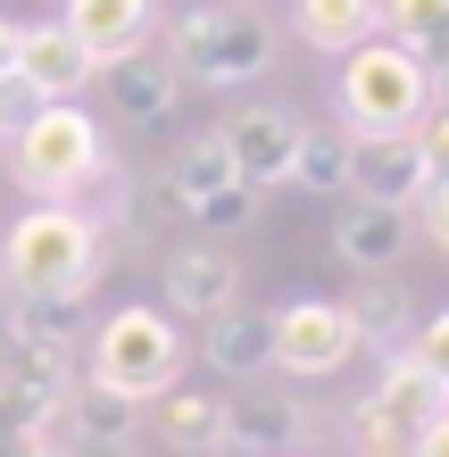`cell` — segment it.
<instances>
[{"instance_id":"obj_1","label":"cell","mask_w":449,"mask_h":457,"mask_svg":"<svg viewBox=\"0 0 449 457\" xmlns=\"http://www.w3.org/2000/svg\"><path fill=\"white\" fill-rule=\"evenodd\" d=\"M167 67L200 92H242L275 67V25L250 9V0H208V9H183L167 34Z\"/></svg>"},{"instance_id":"obj_2","label":"cell","mask_w":449,"mask_h":457,"mask_svg":"<svg viewBox=\"0 0 449 457\" xmlns=\"http://www.w3.org/2000/svg\"><path fill=\"white\" fill-rule=\"evenodd\" d=\"M9 167H17V192L25 200L75 208V200L92 192V175L109 167V125H100L84 100H50V109L9 142Z\"/></svg>"},{"instance_id":"obj_3","label":"cell","mask_w":449,"mask_h":457,"mask_svg":"<svg viewBox=\"0 0 449 457\" xmlns=\"http://www.w3.org/2000/svg\"><path fill=\"white\" fill-rule=\"evenodd\" d=\"M333 100H341V125H350V133H408L416 117L433 109V67L416 59L408 42L375 34V42L341 50Z\"/></svg>"},{"instance_id":"obj_4","label":"cell","mask_w":449,"mask_h":457,"mask_svg":"<svg viewBox=\"0 0 449 457\" xmlns=\"http://www.w3.org/2000/svg\"><path fill=\"white\" fill-rule=\"evenodd\" d=\"M0 283L9 291H92L100 283V225L84 208H25L0 241Z\"/></svg>"},{"instance_id":"obj_5","label":"cell","mask_w":449,"mask_h":457,"mask_svg":"<svg viewBox=\"0 0 449 457\" xmlns=\"http://www.w3.org/2000/svg\"><path fill=\"white\" fill-rule=\"evenodd\" d=\"M84 383L125 391V399H167L183 383V333L167 308H109V325H92Z\"/></svg>"},{"instance_id":"obj_6","label":"cell","mask_w":449,"mask_h":457,"mask_svg":"<svg viewBox=\"0 0 449 457\" xmlns=\"http://www.w3.org/2000/svg\"><path fill=\"white\" fill-rule=\"evenodd\" d=\"M358 358V325L341 300H292L275 308V366L292 374V383H325Z\"/></svg>"},{"instance_id":"obj_7","label":"cell","mask_w":449,"mask_h":457,"mask_svg":"<svg viewBox=\"0 0 449 457\" xmlns=\"http://www.w3.org/2000/svg\"><path fill=\"white\" fill-rule=\"evenodd\" d=\"M425 183H433V158H425V142H416V125L408 133H358V150H350V192L358 200L416 208Z\"/></svg>"},{"instance_id":"obj_8","label":"cell","mask_w":449,"mask_h":457,"mask_svg":"<svg viewBox=\"0 0 449 457\" xmlns=\"http://www.w3.org/2000/svg\"><path fill=\"white\" fill-rule=\"evenodd\" d=\"M217 133H225L233 175H242V183H258V192H267V183H292V158H300V117H292V109L258 100V109L225 117Z\"/></svg>"},{"instance_id":"obj_9","label":"cell","mask_w":449,"mask_h":457,"mask_svg":"<svg viewBox=\"0 0 449 457\" xmlns=\"http://www.w3.org/2000/svg\"><path fill=\"white\" fill-rule=\"evenodd\" d=\"M158 283H167V316H225L242 300V266H233L217 241H183V250L158 258Z\"/></svg>"},{"instance_id":"obj_10","label":"cell","mask_w":449,"mask_h":457,"mask_svg":"<svg viewBox=\"0 0 449 457\" xmlns=\"http://www.w3.org/2000/svg\"><path fill=\"white\" fill-rule=\"evenodd\" d=\"M408 241H416V217L408 208H391V200H341V217H333V250L341 266H358V275H391V266L408 258Z\"/></svg>"},{"instance_id":"obj_11","label":"cell","mask_w":449,"mask_h":457,"mask_svg":"<svg viewBox=\"0 0 449 457\" xmlns=\"http://www.w3.org/2000/svg\"><path fill=\"white\" fill-rule=\"evenodd\" d=\"M366 408H375L391 433H408V441H416L433 416H449V383H441L425 358H416V349H391L383 374H375V391H366Z\"/></svg>"},{"instance_id":"obj_12","label":"cell","mask_w":449,"mask_h":457,"mask_svg":"<svg viewBox=\"0 0 449 457\" xmlns=\"http://www.w3.org/2000/svg\"><path fill=\"white\" fill-rule=\"evenodd\" d=\"M17 75L42 100H84L100 84V59L67 34V25H25V34H17Z\"/></svg>"},{"instance_id":"obj_13","label":"cell","mask_w":449,"mask_h":457,"mask_svg":"<svg viewBox=\"0 0 449 457\" xmlns=\"http://www.w3.org/2000/svg\"><path fill=\"white\" fill-rule=\"evenodd\" d=\"M59 25L92 50L100 67H109V59H134V50H150V34H158V0H67Z\"/></svg>"},{"instance_id":"obj_14","label":"cell","mask_w":449,"mask_h":457,"mask_svg":"<svg viewBox=\"0 0 449 457\" xmlns=\"http://www.w3.org/2000/svg\"><path fill=\"white\" fill-rule=\"evenodd\" d=\"M300 399H283V391H242V399H225V449H242V457H292L300 449Z\"/></svg>"},{"instance_id":"obj_15","label":"cell","mask_w":449,"mask_h":457,"mask_svg":"<svg viewBox=\"0 0 449 457\" xmlns=\"http://www.w3.org/2000/svg\"><path fill=\"white\" fill-rule=\"evenodd\" d=\"M100 84H109V117H125V125H167L183 75L167 59H150V50H134V59H109V67H100Z\"/></svg>"},{"instance_id":"obj_16","label":"cell","mask_w":449,"mask_h":457,"mask_svg":"<svg viewBox=\"0 0 449 457\" xmlns=\"http://www.w3.org/2000/svg\"><path fill=\"white\" fill-rule=\"evenodd\" d=\"M225 183H242V175H233V150H225V133L208 125V133H192V142H183V150L167 158V167H158L150 200H158V208H175V217H183V208H192V200L225 192Z\"/></svg>"},{"instance_id":"obj_17","label":"cell","mask_w":449,"mask_h":457,"mask_svg":"<svg viewBox=\"0 0 449 457\" xmlns=\"http://www.w3.org/2000/svg\"><path fill=\"white\" fill-rule=\"evenodd\" d=\"M142 416H150V399L100 391V383H84V374H75V391L59 399V433H67V441H100V449H134Z\"/></svg>"},{"instance_id":"obj_18","label":"cell","mask_w":449,"mask_h":457,"mask_svg":"<svg viewBox=\"0 0 449 457\" xmlns=\"http://www.w3.org/2000/svg\"><path fill=\"white\" fill-rule=\"evenodd\" d=\"M341 308H350V325H358V349H383L391 358V349L416 341V300H408L400 275H358Z\"/></svg>"},{"instance_id":"obj_19","label":"cell","mask_w":449,"mask_h":457,"mask_svg":"<svg viewBox=\"0 0 449 457\" xmlns=\"http://www.w3.org/2000/svg\"><path fill=\"white\" fill-rule=\"evenodd\" d=\"M292 34L308 50H358V42H375L383 34V0H292Z\"/></svg>"},{"instance_id":"obj_20","label":"cell","mask_w":449,"mask_h":457,"mask_svg":"<svg viewBox=\"0 0 449 457\" xmlns=\"http://www.w3.org/2000/svg\"><path fill=\"white\" fill-rule=\"evenodd\" d=\"M200 358L217 366V374H258V366H275V316H267V308H225V316H208Z\"/></svg>"},{"instance_id":"obj_21","label":"cell","mask_w":449,"mask_h":457,"mask_svg":"<svg viewBox=\"0 0 449 457\" xmlns=\"http://www.w3.org/2000/svg\"><path fill=\"white\" fill-rule=\"evenodd\" d=\"M150 424H158V441L167 449H183V457H208V449H225V391H167L150 408Z\"/></svg>"},{"instance_id":"obj_22","label":"cell","mask_w":449,"mask_h":457,"mask_svg":"<svg viewBox=\"0 0 449 457\" xmlns=\"http://www.w3.org/2000/svg\"><path fill=\"white\" fill-rule=\"evenodd\" d=\"M350 150H358V133H350V125H300L292 183H300L308 200H350Z\"/></svg>"},{"instance_id":"obj_23","label":"cell","mask_w":449,"mask_h":457,"mask_svg":"<svg viewBox=\"0 0 449 457\" xmlns=\"http://www.w3.org/2000/svg\"><path fill=\"white\" fill-rule=\"evenodd\" d=\"M383 25L391 42H408L416 59H449V0H383Z\"/></svg>"},{"instance_id":"obj_24","label":"cell","mask_w":449,"mask_h":457,"mask_svg":"<svg viewBox=\"0 0 449 457\" xmlns=\"http://www.w3.org/2000/svg\"><path fill=\"white\" fill-rule=\"evenodd\" d=\"M92 291H17V325L9 333H50V341H75Z\"/></svg>"},{"instance_id":"obj_25","label":"cell","mask_w":449,"mask_h":457,"mask_svg":"<svg viewBox=\"0 0 449 457\" xmlns=\"http://www.w3.org/2000/svg\"><path fill=\"white\" fill-rule=\"evenodd\" d=\"M183 217L200 225V241H225V233H242L250 217H258V183H225V192H208V200H192Z\"/></svg>"},{"instance_id":"obj_26","label":"cell","mask_w":449,"mask_h":457,"mask_svg":"<svg viewBox=\"0 0 449 457\" xmlns=\"http://www.w3.org/2000/svg\"><path fill=\"white\" fill-rule=\"evenodd\" d=\"M84 217H92L100 233H125V225L142 217V208H134V175H125L117 158H109V167L92 175V192H84Z\"/></svg>"},{"instance_id":"obj_27","label":"cell","mask_w":449,"mask_h":457,"mask_svg":"<svg viewBox=\"0 0 449 457\" xmlns=\"http://www.w3.org/2000/svg\"><path fill=\"white\" fill-rule=\"evenodd\" d=\"M42 109H50V100H42L34 84H25V75H0V142H17V133L34 125Z\"/></svg>"},{"instance_id":"obj_28","label":"cell","mask_w":449,"mask_h":457,"mask_svg":"<svg viewBox=\"0 0 449 457\" xmlns=\"http://www.w3.org/2000/svg\"><path fill=\"white\" fill-rule=\"evenodd\" d=\"M408 217H416V233H425L433 250L449 258V175H433L425 192H416V208H408Z\"/></svg>"},{"instance_id":"obj_29","label":"cell","mask_w":449,"mask_h":457,"mask_svg":"<svg viewBox=\"0 0 449 457\" xmlns=\"http://www.w3.org/2000/svg\"><path fill=\"white\" fill-rule=\"evenodd\" d=\"M408 349L449 383V308H441V316H416V341H408Z\"/></svg>"},{"instance_id":"obj_30","label":"cell","mask_w":449,"mask_h":457,"mask_svg":"<svg viewBox=\"0 0 449 457\" xmlns=\"http://www.w3.org/2000/svg\"><path fill=\"white\" fill-rule=\"evenodd\" d=\"M416 142H425L433 175H449V117H441V109H425V117H416Z\"/></svg>"},{"instance_id":"obj_31","label":"cell","mask_w":449,"mask_h":457,"mask_svg":"<svg viewBox=\"0 0 449 457\" xmlns=\"http://www.w3.org/2000/svg\"><path fill=\"white\" fill-rule=\"evenodd\" d=\"M408 457H449V416H433L425 433H416V449H408Z\"/></svg>"},{"instance_id":"obj_32","label":"cell","mask_w":449,"mask_h":457,"mask_svg":"<svg viewBox=\"0 0 449 457\" xmlns=\"http://www.w3.org/2000/svg\"><path fill=\"white\" fill-rule=\"evenodd\" d=\"M17 34H25V25H9V17H0V75H17Z\"/></svg>"},{"instance_id":"obj_33","label":"cell","mask_w":449,"mask_h":457,"mask_svg":"<svg viewBox=\"0 0 449 457\" xmlns=\"http://www.w3.org/2000/svg\"><path fill=\"white\" fill-rule=\"evenodd\" d=\"M433 109L449 117V59H433Z\"/></svg>"},{"instance_id":"obj_34","label":"cell","mask_w":449,"mask_h":457,"mask_svg":"<svg viewBox=\"0 0 449 457\" xmlns=\"http://www.w3.org/2000/svg\"><path fill=\"white\" fill-rule=\"evenodd\" d=\"M67 457H134V449H100V441H67Z\"/></svg>"},{"instance_id":"obj_35","label":"cell","mask_w":449,"mask_h":457,"mask_svg":"<svg viewBox=\"0 0 449 457\" xmlns=\"http://www.w3.org/2000/svg\"><path fill=\"white\" fill-rule=\"evenodd\" d=\"M9 325H17V291L0 283V341H9Z\"/></svg>"},{"instance_id":"obj_36","label":"cell","mask_w":449,"mask_h":457,"mask_svg":"<svg viewBox=\"0 0 449 457\" xmlns=\"http://www.w3.org/2000/svg\"><path fill=\"white\" fill-rule=\"evenodd\" d=\"M208 457H242V449H208Z\"/></svg>"}]
</instances>
